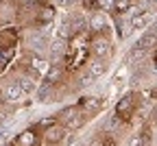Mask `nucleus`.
I'll return each instance as SVG.
<instances>
[{
	"mask_svg": "<svg viewBox=\"0 0 157 146\" xmlns=\"http://www.w3.org/2000/svg\"><path fill=\"white\" fill-rule=\"evenodd\" d=\"M59 120H61V124H66L68 129H76L83 124V111L78 105H70L61 111V116H59Z\"/></svg>",
	"mask_w": 157,
	"mask_h": 146,
	"instance_id": "obj_1",
	"label": "nucleus"
},
{
	"mask_svg": "<svg viewBox=\"0 0 157 146\" xmlns=\"http://www.w3.org/2000/svg\"><path fill=\"white\" fill-rule=\"evenodd\" d=\"M61 137H63V124H50L46 129V133H44V140L50 142V144L61 142Z\"/></svg>",
	"mask_w": 157,
	"mask_h": 146,
	"instance_id": "obj_2",
	"label": "nucleus"
},
{
	"mask_svg": "<svg viewBox=\"0 0 157 146\" xmlns=\"http://www.w3.org/2000/svg\"><path fill=\"white\" fill-rule=\"evenodd\" d=\"M155 41H157V35H155V33H144V35L133 44V50H148V48L155 46Z\"/></svg>",
	"mask_w": 157,
	"mask_h": 146,
	"instance_id": "obj_3",
	"label": "nucleus"
},
{
	"mask_svg": "<svg viewBox=\"0 0 157 146\" xmlns=\"http://www.w3.org/2000/svg\"><path fill=\"white\" fill-rule=\"evenodd\" d=\"M148 24V13L146 11H140V13H135L131 20H129V31H140Z\"/></svg>",
	"mask_w": 157,
	"mask_h": 146,
	"instance_id": "obj_4",
	"label": "nucleus"
},
{
	"mask_svg": "<svg viewBox=\"0 0 157 146\" xmlns=\"http://www.w3.org/2000/svg\"><path fill=\"white\" fill-rule=\"evenodd\" d=\"M92 48H94V55L96 57H105L107 52H109V48H111V44H109V39L107 37H96L94 39V44H92Z\"/></svg>",
	"mask_w": 157,
	"mask_h": 146,
	"instance_id": "obj_5",
	"label": "nucleus"
},
{
	"mask_svg": "<svg viewBox=\"0 0 157 146\" xmlns=\"http://www.w3.org/2000/svg\"><path fill=\"white\" fill-rule=\"evenodd\" d=\"M90 29H92L96 35H103V33L107 31L105 17H103V15H92V17H90Z\"/></svg>",
	"mask_w": 157,
	"mask_h": 146,
	"instance_id": "obj_6",
	"label": "nucleus"
},
{
	"mask_svg": "<svg viewBox=\"0 0 157 146\" xmlns=\"http://www.w3.org/2000/svg\"><path fill=\"white\" fill-rule=\"evenodd\" d=\"M22 87H20L17 85V83H11V85H7L5 87V98L9 100V102H15V100H20V98H22Z\"/></svg>",
	"mask_w": 157,
	"mask_h": 146,
	"instance_id": "obj_7",
	"label": "nucleus"
},
{
	"mask_svg": "<svg viewBox=\"0 0 157 146\" xmlns=\"http://www.w3.org/2000/svg\"><path fill=\"white\" fill-rule=\"evenodd\" d=\"M31 68H33V70H37L39 74H44V76H46V72L50 70L48 61H46V59H42L39 55H33V57H31Z\"/></svg>",
	"mask_w": 157,
	"mask_h": 146,
	"instance_id": "obj_8",
	"label": "nucleus"
},
{
	"mask_svg": "<svg viewBox=\"0 0 157 146\" xmlns=\"http://www.w3.org/2000/svg\"><path fill=\"white\" fill-rule=\"evenodd\" d=\"M105 70H107V63H105V59H101V57H98L96 61H92V66H90V74L94 79H101L105 74Z\"/></svg>",
	"mask_w": 157,
	"mask_h": 146,
	"instance_id": "obj_9",
	"label": "nucleus"
},
{
	"mask_svg": "<svg viewBox=\"0 0 157 146\" xmlns=\"http://www.w3.org/2000/svg\"><path fill=\"white\" fill-rule=\"evenodd\" d=\"M29 46L35 50V55H39V52H44V48H46V37L39 33V35H33L31 39H29Z\"/></svg>",
	"mask_w": 157,
	"mask_h": 146,
	"instance_id": "obj_10",
	"label": "nucleus"
},
{
	"mask_svg": "<svg viewBox=\"0 0 157 146\" xmlns=\"http://www.w3.org/2000/svg\"><path fill=\"white\" fill-rule=\"evenodd\" d=\"M78 107H81V111L94 113V111H98V109H101V100H98V98H83Z\"/></svg>",
	"mask_w": 157,
	"mask_h": 146,
	"instance_id": "obj_11",
	"label": "nucleus"
},
{
	"mask_svg": "<svg viewBox=\"0 0 157 146\" xmlns=\"http://www.w3.org/2000/svg\"><path fill=\"white\" fill-rule=\"evenodd\" d=\"M50 50L55 52V57L61 52L63 55V50H66V37H61V35H57L55 39H52V44H50Z\"/></svg>",
	"mask_w": 157,
	"mask_h": 146,
	"instance_id": "obj_12",
	"label": "nucleus"
},
{
	"mask_svg": "<svg viewBox=\"0 0 157 146\" xmlns=\"http://www.w3.org/2000/svg\"><path fill=\"white\" fill-rule=\"evenodd\" d=\"M17 85L22 87L24 94H31V92L35 90V79H33V76H22V79L17 81Z\"/></svg>",
	"mask_w": 157,
	"mask_h": 146,
	"instance_id": "obj_13",
	"label": "nucleus"
},
{
	"mask_svg": "<svg viewBox=\"0 0 157 146\" xmlns=\"http://www.w3.org/2000/svg\"><path fill=\"white\" fill-rule=\"evenodd\" d=\"M113 9L118 13H127L131 9V0H113Z\"/></svg>",
	"mask_w": 157,
	"mask_h": 146,
	"instance_id": "obj_14",
	"label": "nucleus"
},
{
	"mask_svg": "<svg viewBox=\"0 0 157 146\" xmlns=\"http://www.w3.org/2000/svg\"><path fill=\"white\" fill-rule=\"evenodd\" d=\"M59 76H61V70H59V68H50V70L46 72V83H48V85H52Z\"/></svg>",
	"mask_w": 157,
	"mask_h": 146,
	"instance_id": "obj_15",
	"label": "nucleus"
},
{
	"mask_svg": "<svg viewBox=\"0 0 157 146\" xmlns=\"http://www.w3.org/2000/svg\"><path fill=\"white\" fill-rule=\"evenodd\" d=\"M20 146H33V133L31 131H26V133L20 135Z\"/></svg>",
	"mask_w": 157,
	"mask_h": 146,
	"instance_id": "obj_16",
	"label": "nucleus"
},
{
	"mask_svg": "<svg viewBox=\"0 0 157 146\" xmlns=\"http://www.w3.org/2000/svg\"><path fill=\"white\" fill-rule=\"evenodd\" d=\"M94 81H96V79H94V76L87 72V74H83V76H81V85H83V87H87V85H92Z\"/></svg>",
	"mask_w": 157,
	"mask_h": 146,
	"instance_id": "obj_17",
	"label": "nucleus"
},
{
	"mask_svg": "<svg viewBox=\"0 0 157 146\" xmlns=\"http://www.w3.org/2000/svg\"><path fill=\"white\" fill-rule=\"evenodd\" d=\"M9 127H11V124H9ZM9 127H5V129H0V142H2L7 135H9Z\"/></svg>",
	"mask_w": 157,
	"mask_h": 146,
	"instance_id": "obj_18",
	"label": "nucleus"
},
{
	"mask_svg": "<svg viewBox=\"0 0 157 146\" xmlns=\"http://www.w3.org/2000/svg\"><path fill=\"white\" fill-rule=\"evenodd\" d=\"M55 2L59 5V7H68V5H72L74 0H55Z\"/></svg>",
	"mask_w": 157,
	"mask_h": 146,
	"instance_id": "obj_19",
	"label": "nucleus"
},
{
	"mask_svg": "<svg viewBox=\"0 0 157 146\" xmlns=\"http://www.w3.org/2000/svg\"><path fill=\"white\" fill-rule=\"evenodd\" d=\"M131 146H142V137H133V142H131Z\"/></svg>",
	"mask_w": 157,
	"mask_h": 146,
	"instance_id": "obj_20",
	"label": "nucleus"
},
{
	"mask_svg": "<svg viewBox=\"0 0 157 146\" xmlns=\"http://www.w3.org/2000/svg\"><path fill=\"white\" fill-rule=\"evenodd\" d=\"M155 24H157V17H155Z\"/></svg>",
	"mask_w": 157,
	"mask_h": 146,
	"instance_id": "obj_21",
	"label": "nucleus"
}]
</instances>
